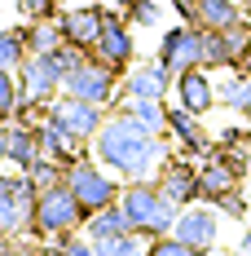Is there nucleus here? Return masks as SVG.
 <instances>
[{"label":"nucleus","instance_id":"nucleus-1","mask_svg":"<svg viewBox=\"0 0 251 256\" xmlns=\"http://www.w3.org/2000/svg\"><path fill=\"white\" fill-rule=\"evenodd\" d=\"M88 150H93V159L101 168H110L119 181H154L159 164L168 159V137L141 128L132 115L110 106V115L97 128V137H93Z\"/></svg>","mask_w":251,"mask_h":256},{"label":"nucleus","instance_id":"nucleus-2","mask_svg":"<svg viewBox=\"0 0 251 256\" xmlns=\"http://www.w3.org/2000/svg\"><path fill=\"white\" fill-rule=\"evenodd\" d=\"M119 212L128 216V230H141V234H150V238H163V234H172L181 208H176L154 181H124V190H119Z\"/></svg>","mask_w":251,"mask_h":256},{"label":"nucleus","instance_id":"nucleus-3","mask_svg":"<svg viewBox=\"0 0 251 256\" xmlns=\"http://www.w3.org/2000/svg\"><path fill=\"white\" fill-rule=\"evenodd\" d=\"M84 208L79 199L71 194V186L62 181V186H49V190H40L35 194V216H31V238H40V243H49L57 234L66 230H84Z\"/></svg>","mask_w":251,"mask_h":256},{"label":"nucleus","instance_id":"nucleus-4","mask_svg":"<svg viewBox=\"0 0 251 256\" xmlns=\"http://www.w3.org/2000/svg\"><path fill=\"white\" fill-rule=\"evenodd\" d=\"M66 186H71V194L79 199L84 216H93V212H101V208H110V204H119V190H124V181L115 177L110 168H101L93 154L66 168Z\"/></svg>","mask_w":251,"mask_h":256},{"label":"nucleus","instance_id":"nucleus-5","mask_svg":"<svg viewBox=\"0 0 251 256\" xmlns=\"http://www.w3.org/2000/svg\"><path fill=\"white\" fill-rule=\"evenodd\" d=\"M62 80H66L62 49H53V53H26L22 66H18L22 102H31V106H49L53 98H62Z\"/></svg>","mask_w":251,"mask_h":256},{"label":"nucleus","instance_id":"nucleus-6","mask_svg":"<svg viewBox=\"0 0 251 256\" xmlns=\"http://www.w3.org/2000/svg\"><path fill=\"white\" fill-rule=\"evenodd\" d=\"M119 84H124L119 71H110L106 62L93 58V53H84V62L62 80V93H66V98H84V102H97V106L110 110V106L119 102Z\"/></svg>","mask_w":251,"mask_h":256},{"label":"nucleus","instance_id":"nucleus-7","mask_svg":"<svg viewBox=\"0 0 251 256\" xmlns=\"http://www.w3.org/2000/svg\"><path fill=\"white\" fill-rule=\"evenodd\" d=\"M88 53H93L97 62H106L110 71H119V76L137 62V36H132V26L124 22V14H119V9H106L101 36H97V44H93Z\"/></svg>","mask_w":251,"mask_h":256},{"label":"nucleus","instance_id":"nucleus-8","mask_svg":"<svg viewBox=\"0 0 251 256\" xmlns=\"http://www.w3.org/2000/svg\"><path fill=\"white\" fill-rule=\"evenodd\" d=\"M44 115H49L57 128H66L75 142H88V146H93V137H97V128L106 124L110 110L97 106V102H84V98H66V93H62V98H53V102H49Z\"/></svg>","mask_w":251,"mask_h":256},{"label":"nucleus","instance_id":"nucleus-9","mask_svg":"<svg viewBox=\"0 0 251 256\" xmlns=\"http://www.w3.org/2000/svg\"><path fill=\"white\" fill-rule=\"evenodd\" d=\"M172 76L181 71H194L203 66V26H190V22H176L159 36V53H154Z\"/></svg>","mask_w":251,"mask_h":256},{"label":"nucleus","instance_id":"nucleus-10","mask_svg":"<svg viewBox=\"0 0 251 256\" xmlns=\"http://www.w3.org/2000/svg\"><path fill=\"white\" fill-rule=\"evenodd\" d=\"M172 71L150 58V62H132L124 71V84H119V98H146V102H172Z\"/></svg>","mask_w":251,"mask_h":256},{"label":"nucleus","instance_id":"nucleus-11","mask_svg":"<svg viewBox=\"0 0 251 256\" xmlns=\"http://www.w3.org/2000/svg\"><path fill=\"white\" fill-rule=\"evenodd\" d=\"M154 186H159L176 208L199 204V164H194L190 154H168V159L159 164V172H154Z\"/></svg>","mask_w":251,"mask_h":256},{"label":"nucleus","instance_id":"nucleus-12","mask_svg":"<svg viewBox=\"0 0 251 256\" xmlns=\"http://www.w3.org/2000/svg\"><path fill=\"white\" fill-rule=\"evenodd\" d=\"M172 234H176V238H185L190 248H199V252H212V248H221V212H216L212 204L181 208Z\"/></svg>","mask_w":251,"mask_h":256},{"label":"nucleus","instance_id":"nucleus-13","mask_svg":"<svg viewBox=\"0 0 251 256\" xmlns=\"http://www.w3.org/2000/svg\"><path fill=\"white\" fill-rule=\"evenodd\" d=\"M101 22H106V9H101L97 0H93V4H62V9H57L62 40H66V44H75V49H84V53L97 44Z\"/></svg>","mask_w":251,"mask_h":256},{"label":"nucleus","instance_id":"nucleus-14","mask_svg":"<svg viewBox=\"0 0 251 256\" xmlns=\"http://www.w3.org/2000/svg\"><path fill=\"white\" fill-rule=\"evenodd\" d=\"M168 137L185 154H194V159H207L216 150V137L203 128V115H190L185 106H176V102H168Z\"/></svg>","mask_w":251,"mask_h":256},{"label":"nucleus","instance_id":"nucleus-15","mask_svg":"<svg viewBox=\"0 0 251 256\" xmlns=\"http://www.w3.org/2000/svg\"><path fill=\"white\" fill-rule=\"evenodd\" d=\"M172 102L185 106L190 115H207L216 102V80H212V71H203V66H194V71H181V76L172 80Z\"/></svg>","mask_w":251,"mask_h":256},{"label":"nucleus","instance_id":"nucleus-16","mask_svg":"<svg viewBox=\"0 0 251 256\" xmlns=\"http://www.w3.org/2000/svg\"><path fill=\"white\" fill-rule=\"evenodd\" d=\"M35 132H40V154L57 159L62 168H71V164H79V159H88V154H93V150H88V142H75L66 128H57V124H53L49 115L35 124Z\"/></svg>","mask_w":251,"mask_h":256},{"label":"nucleus","instance_id":"nucleus-17","mask_svg":"<svg viewBox=\"0 0 251 256\" xmlns=\"http://www.w3.org/2000/svg\"><path fill=\"white\" fill-rule=\"evenodd\" d=\"M4 137H9V168L26 172V168L40 159V132H35V124L4 120Z\"/></svg>","mask_w":251,"mask_h":256},{"label":"nucleus","instance_id":"nucleus-18","mask_svg":"<svg viewBox=\"0 0 251 256\" xmlns=\"http://www.w3.org/2000/svg\"><path fill=\"white\" fill-rule=\"evenodd\" d=\"M243 0H194V22L203 31H225V26L243 22Z\"/></svg>","mask_w":251,"mask_h":256},{"label":"nucleus","instance_id":"nucleus-19","mask_svg":"<svg viewBox=\"0 0 251 256\" xmlns=\"http://www.w3.org/2000/svg\"><path fill=\"white\" fill-rule=\"evenodd\" d=\"M243 181L229 172L221 159H203L199 164V204H216L221 194H229V190H238Z\"/></svg>","mask_w":251,"mask_h":256},{"label":"nucleus","instance_id":"nucleus-20","mask_svg":"<svg viewBox=\"0 0 251 256\" xmlns=\"http://www.w3.org/2000/svg\"><path fill=\"white\" fill-rule=\"evenodd\" d=\"M216 102L225 106V110H234V115L251 120V76H243V71H225V80L216 84Z\"/></svg>","mask_w":251,"mask_h":256},{"label":"nucleus","instance_id":"nucleus-21","mask_svg":"<svg viewBox=\"0 0 251 256\" xmlns=\"http://www.w3.org/2000/svg\"><path fill=\"white\" fill-rule=\"evenodd\" d=\"M115 110H124V115H132L141 128H150V132H159V137H168V102H146V98H119L115 102Z\"/></svg>","mask_w":251,"mask_h":256},{"label":"nucleus","instance_id":"nucleus-22","mask_svg":"<svg viewBox=\"0 0 251 256\" xmlns=\"http://www.w3.org/2000/svg\"><path fill=\"white\" fill-rule=\"evenodd\" d=\"M97 256H146L150 252V234L141 230H124V234H110V238H93Z\"/></svg>","mask_w":251,"mask_h":256},{"label":"nucleus","instance_id":"nucleus-23","mask_svg":"<svg viewBox=\"0 0 251 256\" xmlns=\"http://www.w3.org/2000/svg\"><path fill=\"white\" fill-rule=\"evenodd\" d=\"M22 40H26V53H53L62 49V26L57 18H40V22H22Z\"/></svg>","mask_w":251,"mask_h":256},{"label":"nucleus","instance_id":"nucleus-24","mask_svg":"<svg viewBox=\"0 0 251 256\" xmlns=\"http://www.w3.org/2000/svg\"><path fill=\"white\" fill-rule=\"evenodd\" d=\"M234 49L225 31H203V71H234Z\"/></svg>","mask_w":251,"mask_h":256},{"label":"nucleus","instance_id":"nucleus-25","mask_svg":"<svg viewBox=\"0 0 251 256\" xmlns=\"http://www.w3.org/2000/svg\"><path fill=\"white\" fill-rule=\"evenodd\" d=\"M128 230V216L119 212V204L101 208V212H93L88 221H84V234L88 238H110V234H124Z\"/></svg>","mask_w":251,"mask_h":256},{"label":"nucleus","instance_id":"nucleus-26","mask_svg":"<svg viewBox=\"0 0 251 256\" xmlns=\"http://www.w3.org/2000/svg\"><path fill=\"white\" fill-rule=\"evenodd\" d=\"M44 252L49 256H97V248H93V238L84 230H66V234H57V238H49Z\"/></svg>","mask_w":251,"mask_h":256},{"label":"nucleus","instance_id":"nucleus-27","mask_svg":"<svg viewBox=\"0 0 251 256\" xmlns=\"http://www.w3.org/2000/svg\"><path fill=\"white\" fill-rule=\"evenodd\" d=\"M26 58L22 26H0V71H18Z\"/></svg>","mask_w":251,"mask_h":256},{"label":"nucleus","instance_id":"nucleus-28","mask_svg":"<svg viewBox=\"0 0 251 256\" xmlns=\"http://www.w3.org/2000/svg\"><path fill=\"white\" fill-rule=\"evenodd\" d=\"M163 4H168V0H132L124 9V22L137 26V31H150V26L163 22Z\"/></svg>","mask_w":251,"mask_h":256},{"label":"nucleus","instance_id":"nucleus-29","mask_svg":"<svg viewBox=\"0 0 251 256\" xmlns=\"http://www.w3.org/2000/svg\"><path fill=\"white\" fill-rule=\"evenodd\" d=\"M26 177L35 181V190H49V186H62V181H66V168H62L57 159H49V154H40V159L26 168Z\"/></svg>","mask_w":251,"mask_h":256},{"label":"nucleus","instance_id":"nucleus-30","mask_svg":"<svg viewBox=\"0 0 251 256\" xmlns=\"http://www.w3.org/2000/svg\"><path fill=\"white\" fill-rule=\"evenodd\" d=\"M18 102H22V84H18V71H0V120H9Z\"/></svg>","mask_w":251,"mask_h":256},{"label":"nucleus","instance_id":"nucleus-31","mask_svg":"<svg viewBox=\"0 0 251 256\" xmlns=\"http://www.w3.org/2000/svg\"><path fill=\"white\" fill-rule=\"evenodd\" d=\"M146 256H207L199 248H190L185 238H176V234H163V238H150V252Z\"/></svg>","mask_w":251,"mask_h":256},{"label":"nucleus","instance_id":"nucleus-32","mask_svg":"<svg viewBox=\"0 0 251 256\" xmlns=\"http://www.w3.org/2000/svg\"><path fill=\"white\" fill-rule=\"evenodd\" d=\"M212 208H216L221 216H234V221H247V212H251L247 194H243V186H238V190H229V194H221V199H216Z\"/></svg>","mask_w":251,"mask_h":256},{"label":"nucleus","instance_id":"nucleus-33","mask_svg":"<svg viewBox=\"0 0 251 256\" xmlns=\"http://www.w3.org/2000/svg\"><path fill=\"white\" fill-rule=\"evenodd\" d=\"M18 4V14H22V22H40V18H57V0H13Z\"/></svg>","mask_w":251,"mask_h":256},{"label":"nucleus","instance_id":"nucleus-34","mask_svg":"<svg viewBox=\"0 0 251 256\" xmlns=\"http://www.w3.org/2000/svg\"><path fill=\"white\" fill-rule=\"evenodd\" d=\"M238 71H243V76H251V36H247V49H243V58H238Z\"/></svg>","mask_w":251,"mask_h":256},{"label":"nucleus","instance_id":"nucleus-35","mask_svg":"<svg viewBox=\"0 0 251 256\" xmlns=\"http://www.w3.org/2000/svg\"><path fill=\"white\" fill-rule=\"evenodd\" d=\"M238 256H251V226L243 230V238H238Z\"/></svg>","mask_w":251,"mask_h":256},{"label":"nucleus","instance_id":"nucleus-36","mask_svg":"<svg viewBox=\"0 0 251 256\" xmlns=\"http://www.w3.org/2000/svg\"><path fill=\"white\" fill-rule=\"evenodd\" d=\"M9 164V137H4V124H0V168Z\"/></svg>","mask_w":251,"mask_h":256},{"label":"nucleus","instance_id":"nucleus-37","mask_svg":"<svg viewBox=\"0 0 251 256\" xmlns=\"http://www.w3.org/2000/svg\"><path fill=\"white\" fill-rule=\"evenodd\" d=\"M110 4H115V9H119V14H124L128 4H132V0H110Z\"/></svg>","mask_w":251,"mask_h":256},{"label":"nucleus","instance_id":"nucleus-38","mask_svg":"<svg viewBox=\"0 0 251 256\" xmlns=\"http://www.w3.org/2000/svg\"><path fill=\"white\" fill-rule=\"evenodd\" d=\"M57 4H93V0H57Z\"/></svg>","mask_w":251,"mask_h":256},{"label":"nucleus","instance_id":"nucleus-39","mask_svg":"<svg viewBox=\"0 0 251 256\" xmlns=\"http://www.w3.org/2000/svg\"><path fill=\"white\" fill-rule=\"evenodd\" d=\"M207 256H225V252H221V248H212V252H207Z\"/></svg>","mask_w":251,"mask_h":256},{"label":"nucleus","instance_id":"nucleus-40","mask_svg":"<svg viewBox=\"0 0 251 256\" xmlns=\"http://www.w3.org/2000/svg\"><path fill=\"white\" fill-rule=\"evenodd\" d=\"M40 256H49V252H44V248H40Z\"/></svg>","mask_w":251,"mask_h":256},{"label":"nucleus","instance_id":"nucleus-41","mask_svg":"<svg viewBox=\"0 0 251 256\" xmlns=\"http://www.w3.org/2000/svg\"><path fill=\"white\" fill-rule=\"evenodd\" d=\"M0 124H4V120H0Z\"/></svg>","mask_w":251,"mask_h":256}]
</instances>
